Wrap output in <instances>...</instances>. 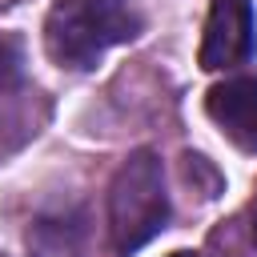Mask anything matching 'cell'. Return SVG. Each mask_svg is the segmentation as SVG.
<instances>
[{"label": "cell", "mask_w": 257, "mask_h": 257, "mask_svg": "<svg viewBox=\"0 0 257 257\" xmlns=\"http://www.w3.org/2000/svg\"><path fill=\"white\" fill-rule=\"evenodd\" d=\"M169 221V193H165V169L161 161L141 149L128 161H120L112 185H108V233L112 249L120 257L149 245Z\"/></svg>", "instance_id": "7a4b0ae2"}, {"label": "cell", "mask_w": 257, "mask_h": 257, "mask_svg": "<svg viewBox=\"0 0 257 257\" xmlns=\"http://www.w3.org/2000/svg\"><path fill=\"white\" fill-rule=\"evenodd\" d=\"M253 241H257V205H253Z\"/></svg>", "instance_id": "8992f818"}, {"label": "cell", "mask_w": 257, "mask_h": 257, "mask_svg": "<svg viewBox=\"0 0 257 257\" xmlns=\"http://www.w3.org/2000/svg\"><path fill=\"white\" fill-rule=\"evenodd\" d=\"M253 52V4L249 0H213L205 36H201V68L221 72L245 64Z\"/></svg>", "instance_id": "3957f363"}, {"label": "cell", "mask_w": 257, "mask_h": 257, "mask_svg": "<svg viewBox=\"0 0 257 257\" xmlns=\"http://www.w3.org/2000/svg\"><path fill=\"white\" fill-rule=\"evenodd\" d=\"M16 80H20V48L8 36H0V88H8Z\"/></svg>", "instance_id": "5b68a950"}, {"label": "cell", "mask_w": 257, "mask_h": 257, "mask_svg": "<svg viewBox=\"0 0 257 257\" xmlns=\"http://www.w3.org/2000/svg\"><path fill=\"white\" fill-rule=\"evenodd\" d=\"M169 257H197V253H185V249H181V253H169Z\"/></svg>", "instance_id": "52a82bcc"}, {"label": "cell", "mask_w": 257, "mask_h": 257, "mask_svg": "<svg viewBox=\"0 0 257 257\" xmlns=\"http://www.w3.org/2000/svg\"><path fill=\"white\" fill-rule=\"evenodd\" d=\"M205 112L241 153H257V80L253 76H233L225 84H213L205 96Z\"/></svg>", "instance_id": "277c9868"}, {"label": "cell", "mask_w": 257, "mask_h": 257, "mask_svg": "<svg viewBox=\"0 0 257 257\" xmlns=\"http://www.w3.org/2000/svg\"><path fill=\"white\" fill-rule=\"evenodd\" d=\"M141 16L128 0H56L44 20V48L60 68H92L112 44L133 40Z\"/></svg>", "instance_id": "6da1fadb"}]
</instances>
